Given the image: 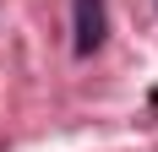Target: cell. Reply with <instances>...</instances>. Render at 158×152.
I'll use <instances>...</instances> for the list:
<instances>
[{"label": "cell", "mask_w": 158, "mask_h": 152, "mask_svg": "<svg viewBox=\"0 0 158 152\" xmlns=\"http://www.w3.org/2000/svg\"><path fill=\"white\" fill-rule=\"evenodd\" d=\"M71 44L77 54H93L104 44V33H109V11H104V0H71Z\"/></svg>", "instance_id": "6da1fadb"}]
</instances>
